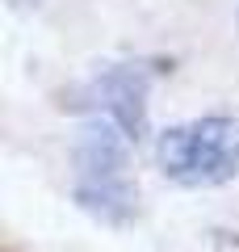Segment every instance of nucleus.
I'll list each match as a JSON object with an SVG mask.
<instances>
[{
  "mask_svg": "<svg viewBox=\"0 0 239 252\" xmlns=\"http://www.w3.org/2000/svg\"><path fill=\"white\" fill-rule=\"evenodd\" d=\"M155 164L177 185L210 189L239 177V122L197 118L189 126H168L155 139Z\"/></svg>",
  "mask_w": 239,
  "mask_h": 252,
  "instance_id": "1",
  "label": "nucleus"
},
{
  "mask_svg": "<svg viewBox=\"0 0 239 252\" xmlns=\"http://www.w3.org/2000/svg\"><path fill=\"white\" fill-rule=\"evenodd\" d=\"M147 84H151V72L143 63H114V67L97 72L80 89L76 105H92L97 114L114 118L126 135L139 143L147 135Z\"/></svg>",
  "mask_w": 239,
  "mask_h": 252,
  "instance_id": "2",
  "label": "nucleus"
},
{
  "mask_svg": "<svg viewBox=\"0 0 239 252\" xmlns=\"http://www.w3.org/2000/svg\"><path fill=\"white\" fill-rule=\"evenodd\" d=\"M130 143L114 118H92L76 139V185H118L126 181V164H130Z\"/></svg>",
  "mask_w": 239,
  "mask_h": 252,
  "instance_id": "3",
  "label": "nucleus"
}]
</instances>
